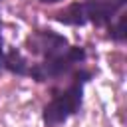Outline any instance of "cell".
Here are the masks:
<instances>
[{
	"mask_svg": "<svg viewBox=\"0 0 127 127\" xmlns=\"http://www.w3.org/2000/svg\"><path fill=\"white\" fill-rule=\"evenodd\" d=\"M4 65H6L12 73H16V75H26V73H28V64H26V60L22 58V54H20L16 48L6 54Z\"/></svg>",
	"mask_w": 127,
	"mask_h": 127,
	"instance_id": "cell-5",
	"label": "cell"
},
{
	"mask_svg": "<svg viewBox=\"0 0 127 127\" xmlns=\"http://www.w3.org/2000/svg\"><path fill=\"white\" fill-rule=\"evenodd\" d=\"M42 2H48V4H54V2H60V0H42Z\"/></svg>",
	"mask_w": 127,
	"mask_h": 127,
	"instance_id": "cell-8",
	"label": "cell"
},
{
	"mask_svg": "<svg viewBox=\"0 0 127 127\" xmlns=\"http://www.w3.org/2000/svg\"><path fill=\"white\" fill-rule=\"evenodd\" d=\"M89 79L87 71H79L75 73V81L64 89L62 93L54 95V99L44 107V123L46 125H60L64 123L67 117H71L73 113L79 111L81 107V97H83V83Z\"/></svg>",
	"mask_w": 127,
	"mask_h": 127,
	"instance_id": "cell-1",
	"label": "cell"
},
{
	"mask_svg": "<svg viewBox=\"0 0 127 127\" xmlns=\"http://www.w3.org/2000/svg\"><path fill=\"white\" fill-rule=\"evenodd\" d=\"M83 58H85L83 48L69 46V50H67V52H64V54H62V56H58V58L44 60L42 64H36L28 73H30L34 79L44 81V79H50V77L64 75V73H65V71H69L75 64H79Z\"/></svg>",
	"mask_w": 127,
	"mask_h": 127,
	"instance_id": "cell-2",
	"label": "cell"
},
{
	"mask_svg": "<svg viewBox=\"0 0 127 127\" xmlns=\"http://www.w3.org/2000/svg\"><path fill=\"white\" fill-rule=\"evenodd\" d=\"M123 24H125V18H121V20L117 22V26H115V28H111V36H113V40H117V42H123V38H125Z\"/></svg>",
	"mask_w": 127,
	"mask_h": 127,
	"instance_id": "cell-6",
	"label": "cell"
},
{
	"mask_svg": "<svg viewBox=\"0 0 127 127\" xmlns=\"http://www.w3.org/2000/svg\"><path fill=\"white\" fill-rule=\"evenodd\" d=\"M0 32H2V20H0ZM4 65V52H2V34H0V69Z\"/></svg>",
	"mask_w": 127,
	"mask_h": 127,
	"instance_id": "cell-7",
	"label": "cell"
},
{
	"mask_svg": "<svg viewBox=\"0 0 127 127\" xmlns=\"http://www.w3.org/2000/svg\"><path fill=\"white\" fill-rule=\"evenodd\" d=\"M58 20L64 22V24H71V26H81L87 22V16H85V6L83 2H75L71 6H67L64 12L58 14Z\"/></svg>",
	"mask_w": 127,
	"mask_h": 127,
	"instance_id": "cell-4",
	"label": "cell"
},
{
	"mask_svg": "<svg viewBox=\"0 0 127 127\" xmlns=\"http://www.w3.org/2000/svg\"><path fill=\"white\" fill-rule=\"evenodd\" d=\"M28 50L32 54H40L44 56V60H52L62 56L64 52L69 50V44L64 36L52 32V30H44V32H36L28 38Z\"/></svg>",
	"mask_w": 127,
	"mask_h": 127,
	"instance_id": "cell-3",
	"label": "cell"
}]
</instances>
